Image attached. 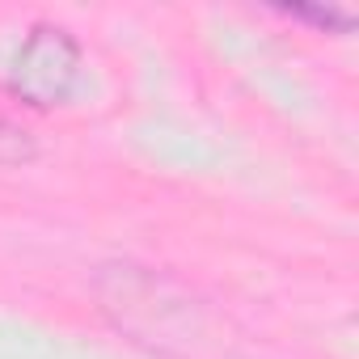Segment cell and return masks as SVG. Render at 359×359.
Here are the masks:
<instances>
[{
    "mask_svg": "<svg viewBox=\"0 0 359 359\" xmlns=\"http://www.w3.org/2000/svg\"><path fill=\"white\" fill-rule=\"evenodd\" d=\"M76 81H81V47H76V39L68 30H60V26H39L22 43V51L13 60L9 89L22 102L47 110V106L68 102Z\"/></svg>",
    "mask_w": 359,
    "mask_h": 359,
    "instance_id": "6da1fadb",
    "label": "cell"
},
{
    "mask_svg": "<svg viewBox=\"0 0 359 359\" xmlns=\"http://www.w3.org/2000/svg\"><path fill=\"white\" fill-rule=\"evenodd\" d=\"M287 13L292 18H304V22H317V26H338V30L351 26V18L338 13V9H287Z\"/></svg>",
    "mask_w": 359,
    "mask_h": 359,
    "instance_id": "7a4b0ae2",
    "label": "cell"
}]
</instances>
